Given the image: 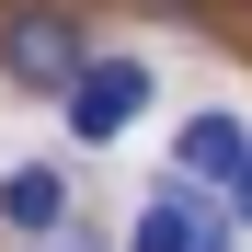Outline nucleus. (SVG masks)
I'll return each mask as SVG.
<instances>
[{"label": "nucleus", "instance_id": "1", "mask_svg": "<svg viewBox=\"0 0 252 252\" xmlns=\"http://www.w3.org/2000/svg\"><path fill=\"white\" fill-rule=\"evenodd\" d=\"M0 69H12L23 92H80V80H92V46H80V23L58 0H34V12L0 23Z\"/></svg>", "mask_w": 252, "mask_h": 252}, {"label": "nucleus", "instance_id": "2", "mask_svg": "<svg viewBox=\"0 0 252 252\" xmlns=\"http://www.w3.org/2000/svg\"><path fill=\"white\" fill-rule=\"evenodd\" d=\"M126 252H229V218H206L195 184H160L138 206V229H126Z\"/></svg>", "mask_w": 252, "mask_h": 252}, {"label": "nucleus", "instance_id": "3", "mask_svg": "<svg viewBox=\"0 0 252 252\" xmlns=\"http://www.w3.org/2000/svg\"><path fill=\"white\" fill-rule=\"evenodd\" d=\"M138 115H149V69L138 58H92V80L69 92V126L80 138H126Z\"/></svg>", "mask_w": 252, "mask_h": 252}, {"label": "nucleus", "instance_id": "4", "mask_svg": "<svg viewBox=\"0 0 252 252\" xmlns=\"http://www.w3.org/2000/svg\"><path fill=\"white\" fill-rule=\"evenodd\" d=\"M241 172H252V126H241V115H195V126H184V184H195V195H206V184L241 195Z\"/></svg>", "mask_w": 252, "mask_h": 252}, {"label": "nucleus", "instance_id": "5", "mask_svg": "<svg viewBox=\"0 0 252 252\" xmlns=\"http://www.w3.org/2000/svg\"><path fill=\"white\" fill-rule=\"evenodd\" d=\"M0 218H12V229H34V241H58V218H69L58 160H23V172H0Z\"/></svg>", "mask_w": 252, "mask_h": 252}, {"label": "nucleus", "instance_id": "6", "mask_svg": "<svg viewBox=\"0 0 252 252\" xmlns=\"http://www.w3.org/2000/svg\"><path fill=\"white\" fill-rule=\"evenodd\" d=\"M229 206H241V229H252V172H241V195H229Z\"/></svg>", "mask_w": 252, "mask_h": 252}, {"label": "nucleus", "instance_id": "7", "mask_svg": "<svg viewBox=\"0 0 252 252\" xmlns=\"http://www.w3.org/2000/svg\"><path fill=\"white\" fill-rule=\"evenodd\" d=\"M46 252H92V241H46Z\"/></svg>", "mask_w": 252, "mask_h": 252}]
</instances>
